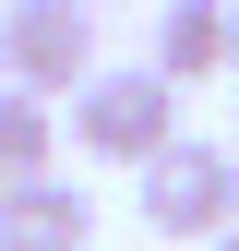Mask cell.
I'll use <instances>...</instances> for the list:
<instances>
[{"mask_svg":"<svg viewBox=\"0 0 239 251\" xmlns=\"http://www.w3.org/2000/svg\"><path fill=\"white\" fill-rule=\"evenodd\" d=\"M96 239V192H72V179H12L0 192V251H84Z\"/></svg>","mask_w":239,"mask_h":251,"instance_id":"cell-4","label":"cell"},{"mask_svg":"<svg viewBox=\"0 0 239 251\" xmlns=\"http://www.w3.org/2000/svg\"><path fill=\"white\" fill-rule=\"evenodd\" d=\"M96 60V0H0V84L24 96H84Z\"/></svg>","mask_w":239,"mask_h":251,"instance_id":"cell-3","label":"cell"},{"mask_svg":"<svg viewBox=\"0 0 239 251\" xmlns=\"http://www.w3.org/2000/svg\"><path fill=\"white\" fill-rule=\"evenodd\" d=\"M156 72L191 96V84H227V0H156Z\"/></svg>","mask_w":239,"mask_h":251,"instance_id":"cell-5","label":"cell"},{"mask_svg":"<svg viewBox=\"0 0 239 251\" xmlns=\"http://www.w3.org/2000/svg\"><path fill=\"white\" fill-rule=\"evenodd\" d=\"M227 72H239V0H227Z\"/></svg>","mask_w":239,"mask_h":251,"instance_id":"cell-7","label":"cell"},{"mask_svg":"<svg viewBox=\"0 0 239 251\" xmlns=\"http://www.w3.org/2000/svg\"><path fill=\"white\" fill-rule=\"evenodd\" d=\"M215 251H239V227H227V239H215Z\"/></svg>","mask_w":239,"mask_h":251,"instance_id":"cell-8","label":"cell"},{"mask_svg":"<svg viewBox=\"0 0 239 251\" xmlns=\"http://www.w3.org/2000/svg\"><path fill=\"white\" fill-rule=\"evenodd\" d=\"M132 203H143V227H156V239L215 251V239L239 227V155H227V144H203V132H179L156 168H132Z\"/></svg>","mask_w":239,"mask_h":251,"instance_id":"cell-2","label":"cell"},{"mask_svg":"<svg viewBox=\"0 0 239 251\" xmlns=\"http://www.w3.org/2000/svg\"><path fill=\"white\" fill-rule=\"evenodd\" d=\"M48 155H60V120H48V96L0 84V192H12V179H48Z\"/></svg>","mask_w":239,"mask_h":251,"instance_id":"cell-6","label":"cell"},{"mask_svg":"<svg viewBox=\"0 0 239 251\" xmlns=\"http://www.w3.org/2000/svg\"><path fill=\"white\" fill-rule=\"evenodd\" d=\"M72 144L96 155V168H156L179 144V84L156 60H108V72L72 96Z\"/></svg>","mask_w":239,"mask_h":251,"instance_id":"cell-1","label":"cell"}]
</instances>
